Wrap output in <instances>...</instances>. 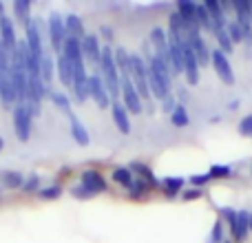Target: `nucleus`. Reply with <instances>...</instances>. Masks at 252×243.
I'll return each mask as SVG.
<instances>
[{
	"mask_svg": "<svg viewBox=\"0 0 252 243\" xmlns=\"http://www.w3.org/2000/svg\"><path fill=\"white\" fill-rule=\"evenodd\" d=\"M100 33H102V35H104V38H106V40H111V38H113V31H111V29H109V27H102V29H100Z\"/></svg>",
	"mask_w": 252,
	"mask_h": 243,
	"instance_id": "obj_45",
	"label": "nucleus"
},
{
	"mask_svg": "<svg viewBox=\"0 0 252 243\" xmlns=\"http://www.w3.org/2000/svg\"><path fill=\"white\" fill-rule=\"evenodd\" d=\"M190 182L195 183V186H204L206 182H210V175L206 173V175H195V177H190Z\"/></svg>",
	"mask_w": 252,
	"mask_h": 243,
	"instance_id": "obj_41",
	"label": "nucleus"
},
{
	"mask_svg": "<svg viewBox=\"0 0 252 243\" xmlns=\"http://www.w3.org/2000/svg\"><path fill=\"white\" fill-rule=\"evenodd\" d=\"M51 100H53V104H56L60 111H64V113H69V111H71V102H69V97L62 95V93H51Z\"/></svg>",
	"mask_w": 252,
	"mask_h": 243,
	"instance_id": "obj_34",
	"label": "nucleus"
},
{
	"mask_svg": "<svg viewBox=\"0 0 252 243\" xmlns=\"http://www.w3.org/2000/svg\"><path fill=\"white\" fill-rule=\"evenodd\" d=\"M221 214L230 221V232H232V239L235 241H244L250 232V214L246 210H230V208H223Z\"/></svg>",
	"mask_w": 252,
	"mask_h": 243,
	"instance_id": "obj_3",
	"label": "nucleus"
},
{
	"mask_svg": "<svg viewBox=\"0 0 252 243\" xmlns=\"http://www.w3.org/2000/svg\"><path fill=\"white\" fill-rule=\"evenodd\" d=\"M2 9H4V7H2V2H0V18H2Z\"/></svg>",
	"mask_w": 252,
	"mask_h": 243,
	"instance_id": "obj_46",
	"label": "nucleus"
},
{
	"mask_svg": "<svg viewBox=\"0 0 252 243\" xmlns=\"http://www.w3.org/2000/svg\"><path fill=\"white\" fill-rule=\"evenodd\" d=\"M184 75H186L190 87H195L199 82V62H197L190 44H184Z\"/></svg>",
	"mask_w": 252,
	"mask_h": 243,
	"instance_id": "obj_10",
	"label": "nucleus"
},
{
	"mask_svg": "<svg viewBox=\"0 0 252 243\" xmlns=\"http://www.w3.org/2000/svg\"><path fill=\"white\" fill-rule=\"evenodd\" d=\"M223 241V223L219 221H215V226H213V235H210V243H221Z\"/></svg>",
	"mask_w": 252,
	"mask_h": 243,
	"instance_id": "obj_36",
	"label": "nucleus"
},
{
	"mask_svg": "<svg viewBox=\"0 0 252 243\" xmlns=\"http://www.w3.org/2000/svg\"><path fill=\"white\" fill-rule=\"evenodd\" d=\"M60 192H62L60 186H49V188H44V190H40V195H42V199H58Z\"/></svg>",
	"mask_w": 252,
	"mask_h": 243,
	"instance_id": "obj_39",
	"label": "nucleus"
},
{
	"mask_svg": "<svg viewBox=\"0 0 252 243\" xmlns=\"http://www.w3.org/2000/svg\"><path fill=\"white\" fill-rule=\"evenodd\" d=\"M111 109H113V120H115V124H118V128L122 130V133H128V130H130V122H128V113H126L124 104H122V102H113V104H111Z\"/></svg>",
	"mask_w": 252,
	"mask_h": 243,
	"instance_id": "obj_21",
	"label": "nucleus"
},
{
	"mask_svg": "<svg viewBox=\"0 0 252 243\" xmlns=\"http://www.w3.org/2000/svg\"><path fill=\"white\" fill-rule=\"evenodd\" d=\"M184 188V179L182 177H166L164 179V192L166 197H175L179 195V190Z\"/></svg>",
	"mask_w": 252,
	"mask_h": 243,
	"instance_id": "obj_27",
	"label": "nucleus"
},
{
	"mask_svg": "<svg viewBox=\"0 0 252 243\" xmlns=\"http://www.w3.org/2000/svg\"><path fill=\"white\" fill-rule=\"evenodd\" d=\"M29 9H31V2L29 0H16L13 2V13H16V18L20 22H25V27L29 25Z\"/></svg>",
	"mask_w": 252,
	"mask_h": 243,
	"instance_id": "obj_25",
	"label": "nucleus"
},
{
	"mask_svg": "<svg viewBox=\"0 0 252 243\" xmlns=\"http://www.w3.org/2000/svg\"><path fill=\"white\" fill-rule=\"evenodd\" d=\"M208 175H210V179H223V177H230V168H228V166H213Z\"/></svg>",
	"mask_w": 252,
	"mask_h": 243,
	"instance_id": "obj_35",
	"label": "nucleus"
},
{
	"mask_svg": "<svg viewBox=\"0 0 252 243\" xmlns=\"http://www.w3.org/2000/svg\"><path fill=\"white\" fill-rule=\"evenodd\" d=\"M170 78H173L170 66L153 56L148 62V89L157 100H166L170 95Z\"/></svg>",
	"mask_w": 252,
	"mask_h": 243,
	"instance_id": "obj_1",
	"label": "nucleus"
},
{
	"mask_svg": "<svg viewBox=\"0 0 252 243\" xmlns=\"http://www.w3.org/2000/svg\"><path fill=\"white\" fill-rule=\"evenodd\" d=\"M250 232H252V214H250Z\"/></svg>",
	"mask_w": 252,
	"mask_h": 243,
	"instance_id": "obj_48",
	"label": "nucleus"
},
{
	"mask_svg": "<svg viewBox=\"0 0 252 243\" xmlns=\"http://www.w3.org/2000/svg\"><path fill=\"white\" fill-rule=\"evenodd\" d=\"M239 133L244 135V137H252V115H246V118L239 122Z\"/></svg>",
	"mask_w": 252,
	"mask_h": 243,
	"instance_id": "obj_37",
	"label": "nucleus"
},
{
	"mask_svg": "<svg viewBox=\"0 0 252 243\" xmlns=\"http://www.w3.org/2000/svg\"><path fill=\"white\" fill-rule=\"evenodd\" d=\"M197 25H199V29L213 31V20H210V13L204 4H197Z\"/></svg>",
	"mask_w": 252,
	"mask_h": 243,
	"instance_id": "obj_28",
	"label": "nucleus"
},
{
	"mask_svg": "<svg viewBox=\"0 0 252 243\" xmlns=\"http://www.w3.org/2000/svg\"><path fill=\"white\" fill-rule=\"evenodd\" d=\"M22 182H25V177L20 173H16V170H7V173L0 175V183L4 188H20Z\"/></svg>",
	"mask_w": 252,
	"mask_h": 243,
	"instance_id": "obj_24",
	"label": "nucleus"
},
{
	"mask_svg": "<svg viewBox=\"0 0 252 243\" xmlns=\"http://www.w3.org/2000/svg\"><path fill=\"white\" fill-rule=\"evenodd\" d=\"M0 40H2V44H4V49L9 51V56H11V51L16 49V31H13V25H11V20L9 18H0Z\"/></svg>",
	"mask_w": 252,
	"mask_h": 243,
	"instance_id": "obj_14",
	"label": "nucleus"
},
{
	"mask_svg": "<svg viewBox=\"0 0 252 243\" xmlns=\"http://www.w3.org/2000/svg\"><path fill=\"white\" fill-rule=\"evenodd\" d=\"M49 38H51L53 47L60 51L66 42V27H64V20H62L58 13H51L49 18Z\"/></svg>",
	"mask_w": 252,
	"mask_h": 243,
	"instance_id": "obj_9",
	"label": "nucleus"
},
{
	"mask_svg": "<svg viewBox=\"0 0 252 243\" xmlns=\"http://www.w3.org/2000/svg\"><path fill=\"white\" fill-rule=\"evenodd\" d=\"M64 27H66V38H73V40H84V25L78 16H66L64 20Z\"/></svg>",
	"mask_w": 252,
	"mask_h": 243,
	"instance_id": "obj_18",
	"label": "nucleus"
},
{
	"mask_svg": "<svg viewBox=\"0 0 252 243\" xmlns=\"http://www.w3.org/2000/svg\"><path fill=\"white\" fill-rule=\"evenodd\" d=\"M130 170H135V173H139V175H142V177H139V179H142V182H146L148 186H155V183H157V179L153 177V173H151V170H148L144 164H137V161H135V164L130 166Z\"/></svg>",
	"mask_w": 252,
	"mask_h": 243,
	"instance_id": "obj_33",
	"label": "nucleus"
},
{
	"mask_svg": "<svg viewBox=\"0 0 252 243\" xmlns=\"http://www.w3.org/2000/svg\"><path fill=\"white\" fill-rule=\"evenodd\" d=\"M232 9L237 11V22L241 27H252V2L250 0H235Z\"/></svg>",
	"mask_w": 252,
	"mask_h": 243,
	"instance_id": "obj_17",
	"label": "nucleus"
},
{
	"mask_svg": "<svg viewBox=\"0 0 252 243\" xmlns=\"http://www.w3.org/2000/svg\"><path fill=\"white\" fill-rule=\"evenodd\" d=\"M204 7L208 9V13H210V20H213V31H217V29H226L228 22H226V13H223L221 4H219L217 0H208V2H206Z\"/></svg>",
	"mask_w": 252,
	"mask_h": 243,
	"instance_id": "obj_15",
	"label": "nucleus"
},
{
	"mask_svg": "<svg viewBox=\"0 0 252 243\" xmlns=\"http://www.w3.org/2000/svg\"><path fill=\"white\" fill-rule=\"evenodd\" d=\"M115 58V66H118V71L122 73V78H130V56L126 53V49L120 47L118 51L113 53Z\"/></svg>",
	"mask_w": 252,
	"mask_h": 243,
	"instance_id": "obj_23",
	"label": "nucleus"
},
{
	"mask_svg": "<svg viewBox=\"0 0 252 243\" xmlns=\"http://www.w3.org/2000/svg\"><path fill=\"white\" fill-rule=\"evenodd\" d=\"M73 195L78 197V199H84V197H91V192H89L87 188H84L82 183H80V186H75V188H73Z\"/></svg>",
	"mask_w": 252,
	"mask_h": 243,
	"instance_id": "obj_42",
	"label": "nucleus"
},
{
	"mask_svg": "<svg viewBox=\"0 0 252 243\" xmlns=\"http://www.w3.org/2000/svg\"><path fill=\"white\" fill-rule=\"evenodd\" d=\"M182 197H184L186 201H190V199H199V197H201V190H199V188H190V190H186Z\"/></svg>",
	"mask_w": 252,
	"mask_h": 243,
	"instance_id": "obj_40",
	"label": "nucleus"
},
{
	"mask_svg": "<svg viewBox=\"0 0 252 243\" xmlns=\"http://www.w3.org/2000/svg\"><path fill=\"white\" fill-rule=\"evenodd\" d=\"M58 73H60V82L64 87H73V62L69 58L60 56V60H58Z\"/></svg>",
	"mask_w": 252,
	"mask_h": 243,
	"instance_id": "obj_19",
	"label": "nucleus"
},
{
	"mask_svg": "<svg viewBox=\"0 0 252 243\" xmlns=\"http://www.w3.org/2000/svg\"><path fill=\"white\" fill-rule=\"evenodd\" d=\"M31 122H33V113L31 109L25 104H16V111H13V128H16V135L27 142L31 135Z\"/></svg>",
	"mask_w": 252,
	"mask_h": 243,
	"instance_id": "obj_5",
	"label": "nucleus"
},
{
	"mask_svg": "<svg viewBox=\"0 0 252 243\" xmlns=\"http://www.w3.org/2000/svg\"><path fill=\"white\" fill-rule=\"evenodd\" d=\"M38 182H40V179H38V177H35V175H33V177H31V179H29V182H27V183H25V190H27V192L35 190V188H38Z\"/></svg>",
	"mask_w": 252,
	"mask_h": 243,
	"instance_id": "obj_44",
	"label": "nucleus"
},
{
	"mask_svg": "<svg viewBox=\"0 0 252 243\" xmlns=\"http://www.w3.org/2000/svg\"><path fill=\"white\" fill-rule=\"evenodd\" d=\"M100 71H102V80H104V87L109 91L111 97H118L122 87H120V71L115 66V58H113V51L104 47L102 51V58H100Z\"/></svg>",
	"mask_w": 252,
	"mask_h": 243,
	"instance_id": "obj_2",
	"label": "nucleus"
},
{
	"mask_svg": "<svg viewBox=\"0 0 252 243\" xmlns=\"http://www.w3.org/2000/svg\"><path fill=\"white\" fill-rule=\"evenodd\" d=\"M161 102H164V106H161V109H164L166 113H173L175 106H177V104H175V100H173V95H168L166 100H161Z\"/></svg>",
	"mask_w": 252,
	"mask_h": 243,
	"instance_id": "obj_43",
	"label": "nucleus"
},
{
	"mask_svg": "<svg viewBox=\"0 0 252 243\" xmlns=\"http://www.w3.org/2000/svg\"><path fill=\"white\" fill-rule=\"evenodd\" d=\"M130 82L137 89L139 97H148L151 89H148V66L139 56H130Z\"/></svg>",
	"mask_w": 252,
	"mask_h": 243,
	"instance_id": "obj_4",
	"label": "nucleus"
},
{
	"mask_svg": "<svg viewBox=\"0 0 252 243\" xmlns=\"http://www.w3.org/2000/svg\"><path fill=\"white\" fill-rule=\"evenodd\" d=\"M82 56L87 58L89 62H100L102 49H100V42H97L95 35H84V40H82Z\"/></svg>",
	"mask_w": 252,
	"mask_h": 243,
	"instance_id": "obj_16",
	"label": "nucleus"
},
{
	"mask_svg": "<svg viewBox=\"0 0 252 243\" xmlns=\"http://www.w3.org/2000/svg\"><path fill=\"white\" fill-rule=\"evenodd\" d=\"M89 95L97 102L100 109L111 106V95H109V91H106V87H104L102 75H91V78H89Z\"/></svg>",
	"mask_w": 252,
	"mask_h": 243,
	"instance_id": "obj_8",
	"label": "nucleus"
},
{
	"mask_svg": "<svg viewBox=\"0 0 252 243\" xmlns=\"http://www.w3.org/2000/svg\"><path fill=\"white\" fill-rule=\"evenodd\" d=\"M62 56L69 58L71 62L84 60V56H82V42H80V40H73V38H66L64 47H62Z\"/></svg>",
	"mask_w": 252,
	"mask_h": 243,
	"instance_id": "obj_20",
	"label": "nucleus"
},
{
	"mask_svg": "<svg viewBox=\"0 0 252 243\" xmlns=\"http://www.w3.org/2000/svg\"><path fill=\"white\" fill-rule=\"evenodd\" d=\"M51 75H53V60L51 56H42V62H40V78H42L44 84L51 82Z\"/></svg>",
	"mask_w": 252,
	"mask_h": 243,
	"instance_id": "obj_29",
	"label": "nucleus"
},
{
	"mask_svg": "<svg viewBox=\"0 0 252 243\" xmlns=\"http://www.w3.org/2000/svg\"><path fill=\"white\" fill-rule=\"evenodd\" d=\"M120 87H122L124 109L130 111V113H139V111H142V97H139L137 89L133 87L130 78H122V80H120Z\"/></svg>",
	"mask_w": 252,
	"mask_h": 243,
	"instance_id": "obj_7",
	"label": "nucleus"
},
{
	"mask_svg": "<svg viewBox=\"0 0 252 243\" xmlns=\"http://www.w3.org/2000/svg\"><path fill=\"white\" fill-rule=\"evenodd\" d=\"M146 188H148L146 182H142V179H135L133 186H130L128 190H130V195H133V197H142L144 192H146Z\"/></svg>",
	"mask_w": 252,
	"mask_h": 243,
	"instance_id": "obj_38",
	"label": "nucleus"
},
{
	"mask_svg": "<svg viewBox=\"0 0 252 243\" xmlns=\"http://www.w3.org/2000/svg\"><path fill=\"white\" fill-rule=\"evenodd\" d=\"M82 186L87 188L91 195L106 190V182H104V177H102L97 170H87V173L82 175Z\"/></svg>",
	"mask_w": 252,
	"mask_h": 243,
	"instance_id": "obj_13",
	"label": "nucleus"
},
{
	"mask_svg": "<svg viewBox=\"0 0 252 243\" xmlns=\"http://www.w3.org/2000/svg\"><path fill=\"white\" fill-rule=\"evenodd\" d=\"M113 179L118 183H122V186H126V188H130V186H133V182H135L133 173H130L128 168H115L113 170Z\"/></svg>",
	"mask_w": 252,
	"mask_h": 243,
	"instance_id": "obj_30",
	"label": "nucleus"
},
{
	"mask_svg": "<svg viewBox=\"0 0 252 243\" xmlns=\"http://www.w3.org/2000/svg\"><path fill=\"white\" fill-rule=\"evenodd\" d=\"M226 31H228V35H230L232 44H235V42H237V44L244 42V27H241L237 20H230V22H228Z\"/></svg>",
	"mask_w": 252,
	"mask_h": 243,
	"instance_id": "obj_31",
	"label": "nucleus"
},
{
	"mask_svg": "<svg viewBox=\"0 0 252 243\" xmlns=\"http://www.w3.org/2000/svg\"><path fill=\"white\" fill-rule=\"evenodd\" d=\"M188 44H190V49H192V53H195L199 66L208 64L210 62V51H208V47H206V42L201 40L199 31H190V33H188Z\"/></svg>",
	"mask_w": 252,
	"mask_h": 243,
	"instance_id": "obj_12",
	"label": "nucleus"
},
{
	"mask_svg": "<svg viewBox=\"0 0 252 243\" xmlns=\"http://www.w3.org/2000/svg\"><path fill=\"white\" fill-rule=\"evenodd\" d=\"M69 120H71V135H73V139L80 144V146H87L89 144V133H87V128L82 126V122L75 118V115H69Z\"/></svg>",
	"mask_w": 252,
	"mask_h": 243,
	"instance_id": "obj_22",
	"label": "nucleus"
},
{
	"mask_svg": "<svg viewBox=\"0 0 252 243\" xmlns=\"http://www.w3.org/2000/svg\"><path fill=\"white\" fill-rule=\"evenodd\" d=\"M0 100L4 106H13L16 100V89H13V80H11V69L0 71Z\"/></svg>",
	"mask_w": 252,
	"mask_h": 243,
	"instance_id": "obj_11",
	"label": "nucleus"
},
{
	"mask_svg": "<svg viewBox=\"0 0 252 243\" xmlns=\"http://www.w3.org/2000/svg\"><path fill=\"white\" fill-rule=\"evenodd\" d=\"M215 33V38H217V42H219V49H221L223 53H230L232 51V40H230V35H228V31L226 29H217V31H213Z\"/></svg>",
	"mask_w": 252,
	"mask_h": 243,
	"instance_id": "obj_32",
	"label": "nucleus"
},
{
	"mask_svg": "<svg viewBox=\"0 0 252 243\" xmlns=\"http://www.w3.org/2000/svg\"><path fill=\"white\" fill-rule=\"evenodd\" d=\"M210 62H213L215 73L219 75V80H221L223 84H228V87H232V84H235V71H232V66H230V62H228L226 53H223L221 49L210 51Z\"/></svg>",
	"mask_w": 252,
	"mask_h": 243,
	"instance_id": "obj_6",
	"label": "nucleus"
},
{
	"mask_svg": "<svg viewBox=\"0 0 252 243\" xmlns=\"http://www.w3.org/2000/svg\"><path fill=\"white\" fill-rule=\"evenodd\" d=\"M2 146H4V142H2V137H0V151H2Z\"/></svg>",
	"mask_w": 252,
	"mask_h": 243,
	"instance_id": "obj_47",
	"label": "nucleus"
},
{
	"mask_svg": "<svg viewBox=\"0 0 252 243\" xmlns=\"http://www.w3.org/2000/svg\"><path fill=\"white\" fill-rule=\"evenodd\" d=\"M170 122H173L177 128H184V126H188V111H186V106L184 104H177L175 106V111L170 113Z\"/></svg>",
	"mask_w": 252,
	"mask_h": 243,
	"instance_id": "obj_26",
	"label": "nucleus"
}]
</instances>
